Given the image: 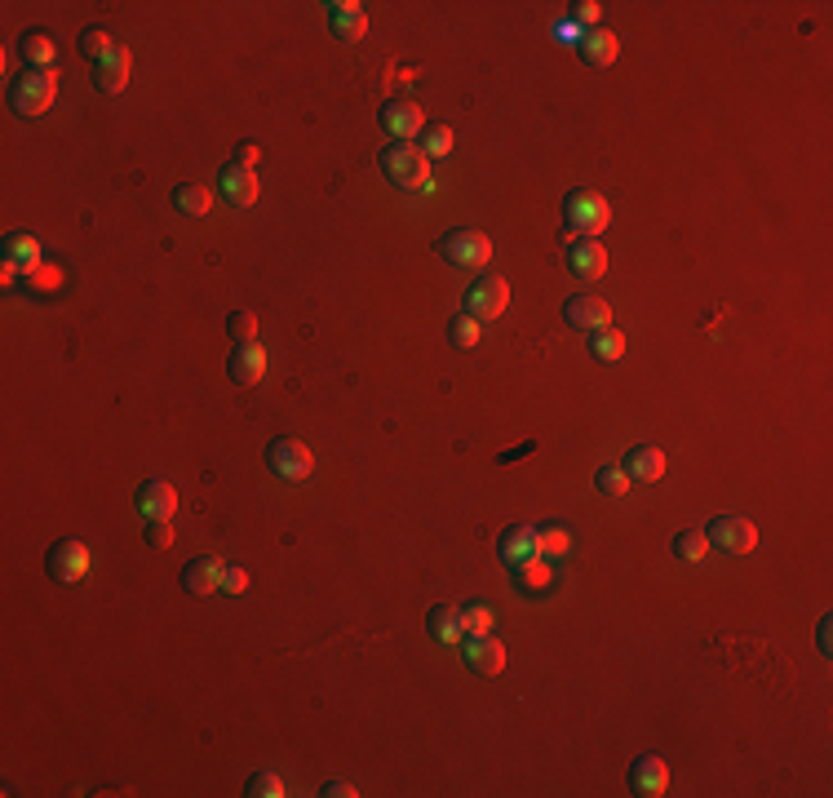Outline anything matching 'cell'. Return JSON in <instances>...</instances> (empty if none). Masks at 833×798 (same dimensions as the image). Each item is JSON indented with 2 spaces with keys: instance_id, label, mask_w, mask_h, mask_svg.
I'll return each instance as SVG.
<instances>
[{
  "instance_id": "obj_38",
  "label": "cell",
  "mask_w": 833,
  "mask_h": 798,
  "mask_svg": "<svg viewBox=\"0 0 833 798\" xmlns=\"http://www.w3.org/2000/svg\"><path fill=\"white\" fill-rule=\"evenodd\" d=\"M80 54L94 58V63H98V58H107L111 54V36L102 32V27H89V32L80 36Z\"/></svg>"
},
{
  "instance_id": "obj_28",
  "label": "cell",
  "mask_w": 833,
  "mask_h": 798,
  "mask_svg": "<svg viewBox=\"0 0 833 798\" xmlns=\"http://www.w3.org/2000/svg\"><path fill=\"white\" fill-rule=\"evenodd\" d=\"M674 555L683 559V564H701V559L709 555V537H705L701 528L678 532V537H674Z\"/></svg>"
},
{
  "instance_id": "obj_12",
  "label": "cell",
  "mask_w": 833,
  "mask_h": 798,
  "mask_svg": "<svg viewBox=\"0 0 833 798\" xmlns=\"http://www.w3.org/2000/svg\"><path fill=\"white\" fill-rule=\"evenodd\" d=\"M630 790L643 794V798H656V794L670 790V767H665V759L639 754V759L630 763Z\"/></svg>"
},
{
  "instance_id": "obj_10",
  "label": "cell",
  "mask_w": 833,
  "mask_h": 798,
  "mask_svg": "<svg viewBox=\"0 0 833 798\" xmlns=\"http://www.w3.org/2000/svg\"><path fill=\"white\" fill-rule=\"evenodd\" d=\"M133 510H138L142 519H173V510H178V488H173L169 479H147V484H138V493H133Z\"/></svg>"
},
{
  "instance_id": "obj_41",
  "label": "cell",
  "mask_w": 833,
  "mask_h": 798,
  "mask_svg": "<svg viewBox=\"0 0 833 798\" xmlns=\"http://www.w3.org/2000/svg\"><path fill=\"white\" fill-rule=\"evenodd\" d=\"M244 586H249V572H244V568H226L222 572V590H226V595H244Z\"/></svg>"
},
{
  "instance_id": "obj_14",
  "label": "cell",
  "mask_w": 833,
  "mask_h": 798,
  "mask_svg": "<svg viewBox=\"0 0 833 798\" xmlns=\"http://www.w3.org/2000/svg\"><path fill=\"white\" fill-rule=\"evenodd\" d=\"M328 27H333V36L346 40V45L364 40V32H368L364 5H359V0H333V5H328Z\"/></svg>"
},
{
  "instance_id": "obj_6",
  "label": "cell",
  "mask_w": 833,
  "mask_h": 798,
  "mask_svg": "<svg viewBox=\"0 0 833 798\" xmlns=\"http://www.w3.org/2000/svg\"><path fill=\"white\" fill-rule=\"evenodd\" d=\"M506 302H510V284L501 280V275H479L466 289V315H475L479 324L497 320V315L506 311Z\"/></svg>"
},
{
  "instance_id": "obj_43",
  "label": "cell",
  "mask_w": 833,
  "mask_h": 798,
  "mask_svg": "<svg viewBox=\"0 0 833 798\" xmlns=\"http://www.w3.org/2000/svg\"><path fill=\"white\" fill-rule=\"evenodd\" d=\"M257 156H262V151H257L253 142H240V147H235V165H249V169H253V165H257Z\"/></svg>"
},
{
  "instance_id": "obj_20",
  "label": "cell",
  "mask_w": 833,
  "mask_h": 798,
  "mask_svg": "<svg viewBox=\"0 0 833 798\" xmlns=\"http://www.w3.org/2000/svg\"><path fill=\"white\" fill-rule=\"evenodd\" d=\"M625 479H634V484H656V479L665 475V453L652 444H639L625 453Z\"/></svg>"
},
{
  "instance_id": "obj_8",
  "label": "cell",
  "mask_w": 833,
  "mask_h": 798,
  "mask_svg": "<svg viewBox=\"0 0 833 798\" xmlns=\"http://www.w3.org/2000/svg\"><path fill=\"white\" fill-rule=\"evenodd\" d=\"M45 568H49V577H54V581H80V577L89 572V550H85V541H76V537L54 541V546H49Z\"/></svg>"
},
{
  "instance_id": "obj_1",
  "label": "cell",
  "mask_w": 833,
  "mask_h": 798,
  "mask_svg": "<svg viewBox=\"0 0 833 798\" xmlns=\"http://www.w3.org/2000/svg\"><path fill=\"white\" fill-rule=\"evenodd\" d=\"M382 173L404 191H430V160L421 156L417 142H386Z\"/></svg>"
},
{
  "instance_id": "obj_11",
  "label": "cell",
  "mask_w": 833,
  "mask_h": 798,
  "mask_svg": "<svg viewBox=\"0 0 833 798\" xmlns=\"http://www.w3.org/2000/svg\"><path fill=\"white\" fill-rule=\"evenodd\" d=\"M563 320H568L572 329H581V333H599V329H608V324H612V311H608V302H603V298L581 293V298H568V306H563Z\"/></svg>"
},
{
  "instance_id": "obj_25",
  "label": "cell",
  "mask_w": 833,
  "mask_h": 798,
  "mask_svg": "<svg viewBox=\"0 0 833 798\" xmlns=\"http://www.w3.org/2000/svg\"><path fill=\"white\" fill-rule=\"evenodd\" d=\"M18 54L27 58V71H54L58 49H54V36L49 32H27L18 40Z\"/></svg>"
},
{
  "instance_id": "obj_31",
  "label": "cell",
  "mask_w": 833,
  "mask_h": 798,
  "mask_svg": "<svg viewBox=\"0 0 833 798\" xmlns=\"http://www.w3.org/2000/svg\"><path fill=\"white\" fill-rule=\"evenodd\" d=\"M448 342H452V346H461V351H470V346L479 342V320H475V315H466V311H461V315H452V324H448Z\"/></svg>"
},
{
  "instance_id": "obj_26",
  "label": "cell",
  "mask_w": 833,
  "mask_h": 798,
  "mask_svg": "<svg viewBox=\"0 0 833 798\" xmlns=\"http://www.w3.org/2000/svg\"><path fill=\"white\" fill-rule=\"evenodd\" d=\"M173 209H178L182 218H204V213L213 209V196L204 187H195V182H182V187L173 191Z\"/></svg>"
},
{
  "instance_id": "obj_13",
  "label": "cell",
  "mask_w": 833,
  "mask_h": 798,
  "mask_svg": "<svg viewBox=\"0 0 833 798\" xmlns=\"http://www.w3.org/2000/svg\"><path fill=\"white\" fill-rule=\"evenodd\" d=\"M461 652H466V661H470L475 674H501V665H506V648L492 639V630L488 634H466V639H461Z\"/></svg>"
},
{
  "instance_id": "obj_16",
  "label": "cell",
  "mask_w": 833,
  "mask_h": 798,
  "mask_svg": "<svg viewBox=\"0 0 833 798\" xmlns=\"http://www.w3.org/2000/svg\"><path fill=\"white\" fill-rule=\"evenodd\" d=\"M568 266L581 280H599V275L608 271V249H603L599 240H590V235H581V240L568 244Z\"/></svg>"
},
{
  "instance_id": "obj_37",
  "label": "cell",
  "mask_w": 833,
  "mask_h": 798,
  "mask_svg": "<svg viewBox=\"0 0 833 798\" xmlns=\"http://www.w3.org/2000/svg\"><path fill=\"white\" fill-rule=\"evenodd\" d=\"M599 14H603V9H599V0H572V5H568V18L581 27V32L599 27Z\"/></svg>"
},
{
  "instance_id": "obj_27",
  "label": "cell",
  "mask_w": 833,
  "mask_h": 798,
  "mask_svg": "<svg viewBox=\"0 0 833 798\" xmlns=\"http://www.w3.org/2000/svg\"><path fill=\"white\" fill-rule=\"evenodd\" d=\"M514 572V581H519L523 590H545L554 581V568H550V559H541V555H532V559H523L519 568H510Z\"/></svg>"
},
{
  "instance_id": "obj_18",
  "label": "cell",
  "mask_w": 833,
  "mask_h": 798,
  "mask_svg": "<svg viewBox=\"0 0 833 798\" xmlns=\"http://www.w3.org/2000/svg\"><path fill=\"white\" fill-rule=\"evenodd\" d=\"M497 555H501V564H506V568H519L523 559L537 555V528L510 524L506 532H501V541H497Z\"/></svg>"
},
{
  "instance_id": "obj_2",
  "label": "cell",
  "mask_w": 833,
  "mask_h": 798,
  "mask_svg": "<svg viewBox=\"0 0 833 798\" xmlns=\"http://www.w3.org/2000/svg\"><path fill=\"white\" fill-rule=\"evenodd\" d=\"M58 98V76L54 71H23L9 80V111L14 116H45Z\"/></svg>"
},
{
  "instance_id": "obj_23",
  "label": "cell",
  "mask_w": 833,
  "mask_h": 798,
  "mask_svg": "<svg viewBox=\"0 0 833 798\" xmlns=\"http://www.w3.org/2000/svg\"><path fill=\"white\" fill-rule=\"evenodd\" d=\"M426 630H430V639H439V643H461V639H466V626H461V612L452 608V603H435V608H430Z\"/></svg>"
},
{
  "instance_id": "obj_24",
  "label": "cell",
  "mask_w": 833,
  "mask_h": 798,
  "mask_svg": "<svg viewBox=\"0 0 833 798\" xmlns=\"http://www.w3.org/2000/svg\"><path fill=\"white\" fill-rule=\"evenodd\" d=\"M222 191H226V200H235V204H253L257 200V173L249 169V165H226L222 169Z\"/></svg>"
},
{
  "instance_id": "obj_5",
  "label": "cell",
  "mask_w": 833,
  "mask_h": 798,
  "mask_svg": "<svg viewBox=\"0 0 833 798\" xmlns=\"http://www.w3.org/2000/svg\"><path fill=\"white\" fill-rule=\"evenodd\" d=\"M266 466H271L280 479H306L315 470V457H311V448H306L302 439L280 435V439L266 444Z\"/></svg>"
},
{
  "instance_id": "obj_35",
  "label": "cell",
  "mask_w": 833,
  "mask_h": 798,
  "mask_svg": "<svg viewBox=\"0 0 833 798\" xmlns=\"http://www.w3.org/2000/svg\"><path fill=\"white\" fill-rule=\"evenodd\" d=\"M244 794H249V798H280L284 794V781L275 772H257V776H249Z\"/></svg>"
},
{
  "instance_id": "obj_33",
  "label": "cell",
  "mask_w": 833,
  "mask_h": 798,
  "mask_svg": "<svg viewBox=\"0 0 833 798\" xmlns=\"http://www.w3.org/2000/svg\"><path fill=\"white\" fill-rule=\"evenodd\" d=\"M492 621H497V612H492V603H470L466 612H461V626L466 634H488Z\"/></svg>"
},
{
  "instance_id": "obj_29",
  "label": "cell",
  "mask_w": 833,
  "mask_h": 798,
  "mask_svg": "<svg viewBox=\"0 0 833 798\" xmlns=\"http://www.w3.org/2000/svg\"><path fill=\"white\" fill-rule=\"evenodd\" d=\"M568 546H572L568 528H559V524L537 528V555L541 559H563V555H568Z\"/></svg>"
},
{
  "instance_id": "obj_40",
  "label": "cell",
  "mask_w": 833,
  "mask_h": 798,
  "mask_svg": "<svg viewBox=\"0 0 833 798\" xmlns=\"http://www.w3.org/2000/svg\"><path fill=\"white\" fill-rule=\"evenodd\" d=\"M550 36H554V40H563V45H581V36H585V32H581L577 23H572V18H559V23L550 27Z\"/></svg>"
},
{
  "instance_id": "obj_17",
  "label": "cell",
  "mask_w": 833,
  "mask_h": 798,
  "mask_svg": "<svg viewBox=\"0 0 833 798\" xmlns=\"http://www.w3.org/2000/svg\"><path fill=\"white\" fill-rule=\"evenodd\" d=\"M226 373H231V382L235 386H253V382H262V373H266V351L257 342H240L231 351V364H226Z\"/></svg>"
},
{
  "instance_id": "obj_34",
  "label": "cell",
  "mask_w": 833,
  "mask_h": 798,
  "mask_svg": "<svg viewBox=\"0 0 833 798\" xmlns=\"http://www.w3.org/2000/svg\"><path fill=\"white\" fill-rule=\"evenodd\" d=\"M448 151H452V129L430 125V129H426V138H421V156L435 160V156H448Z\"/></svg>"
},
{
  "instance_id": "obj_7",
  "label": "cell",
  "mask_w": 833,
  "mask_h": 798,
  "mask_svg": "<svg viewBox=\"0 0 833 798\" xmlns=\"http://www.w3.org/2000/svg\"><path fill=\"white\" fill-rule=\"evenodd\" d=\"M705 537H709V546H723V550H732V555H749V550L758 546V528L749 524L745 515H714Z\"/></svg>"
},
{
  "instance_id": "obj_4",
  "label": "cell",
  "mask_w": 833,
  "mask_h": 798,
  "mask_svg": "<svg viewBox=\"0 0 833 798\" xmlns=\"http://www.w3.org/2000/svg\"><path fill=\"white\" fill-rule=\"evenodd\" d=\"M435 253L452 266H479L492 258V240L483 231H470V227H457V231H444L435 244Z\"/></svg>"
},
{
  "instance_id": "obj_42",
  "label": "cell",
  "mask_w": 833,
  "mask_h": 798,
  "mask_svg": "<svg viewBox=\"0 0 833 798\" xmlns=\"http://www.w3.org/2000/svg\"><path fill=\"white\" fill-rule=\"evenodd\" d=\"M320 794H324V798H355L359 790H355V785H346V781H328Z\"/></svg>"
},
{
  "instance_id": "obj_30",
  "label": "cell",
  "mask_w": 833,
  "mask_h": 798,
  "mask_svg": "<svg viewBox=\"0 0 833 798\" xmlns=\"http://www.w3.org/2000/svg\"><path fill=\"white\" fill-rule=\"evenodd\" d=\"M590 351H594V360L616 364L625 355V337L616 329H599V333H590Z\"/></svg>"
},
{
  "instance_id": "obj_32",
  "label": "cell",
  "mask_w": 833,
  "mask_h": 798,
  "mask_svg": "<svg viewBox=\"0 0 833 798\" xmlns=\"http://www.w3.org/2000/svg\"><path fill=\"white\" fill-rule=\"evenodd\" d=\"M594 488H599L603 497H621L625 488H630V479H625L621 466H599L594 470Z\"/></svg>"
},
{
  "instance_id": "obj_15",
  "label": "cell",
  "mask_w": 833,
  "mask_h": 798,
  "mask_svg": "<svg viewBox=\"0 0 833 798\" xmlns=\"http://www.w3.org/2000/svg\"><path fill=\"white\" fill-rule=\"evenodd\" d=\"M222 572L226 564L218 555H195L187 568H182V586L191 590V595H213V590H222Z\"/></svg>"
},
{
  "instance_id": "obj_21",
  "label": "cell",
  "mask_w": 833,
  "mask_h": 798,
  "mask_svg": "<svg viewBox=\"0 0 833 798\" xmlns=\"http://www.w3.org/2000/svg\"><path fill=\"white\" fill-rule=\"evenodd\" d=\"M577 54H581L590 67H608V63H616V54H621V40H616L608 27H590V32L581 36Z\"/></svg>"
},
{
  "instance_id": "obj_9",
  "label": "cell",
  "mask_w": 833,
  "mask_h": 798,
  "mask_svg": "<svg viewBox=\"0 0 833 798\" xmlns=\"http://www.w3.org/2000/svg\"><path fill=\"white\" fill-rule=\"evenodd\" d=\"M421 125H426V111H421L413 98H390L382 107V129L395 142H413L421 133Z\"/></svg>"
},
{
  "instance_id": "obj_19",
  "label": "cell",
  "mask_w": 833,
  "mask_h": 798,
  "mask_svg": "<svg viewBox=\"0 0 833 798\" xmlns=\"http://www.w3.org/2000/svg\"><path fill=\"white\" fill-rule=\"evenodd\" d=\"M94 85L102 94H120V89L129 85V49L125 45H111V54L94 63Z\"/></svg>"
},
{
  "instance_id": "obj_39",
  "label": "cell",
  "mask_w": 833,
  "mask_h": 798,
  "mask_svg": "<svg viewBox=\"0 0 833 798\" xmlns=\"http://www.w3.org/2000/svg\"><path fill=\"white\" fill-rule=\"evenodd\" d=\"M147 546L151 550H169L173 546V524H169V519H147Z\"/></svg>"
},
{
  "instance_id": "obj_22",
  "label": "cell",
  "mask_w": 833,
  "mask_h": 798,
  "mask_svg": "<svg viewBox=\"0 0 833 798\" xmlns=\"http://www.w3.org/2000/svg\"><path fill=\"white\" fill-rule=\"evenodd\" d=\"M0 258H5L9 266H18V271H36V266H40V244L27 231H9L5 244H0Z\"/></svg>"
},
{
  "instance_id": "obj_3",
  "label": "cell",
  "mask_w": 833,
  "mask_h": 798,
  "mask_svg": "<svg viewBox=\"0 0 833 798\" xmlns=\"http://www.w3.org/2000/svg\"><path fill=\"white\" fill-rule=\"evenodd\" d=\"M612 222V209L603 196H594V191H572L568 200H563V235H590V240H599V231Z\"/></svg>"
},
{
  "instance_id": "obj_36",
  "label": "cell",
  "mask_w": 833,
  "mask_h": 798,
  "mask_svg": "<svg viewBox=\"0 0 833 798\" xmlns=\"http://www.w3.org/2000/svg\"><path fill=\"white\" fill-rule=\"evenodd\" d=\"M226 333L235 337V346H240V342H253L257 315H253V311H231V315H226Z\"/></svg>"
}]
</instances>
